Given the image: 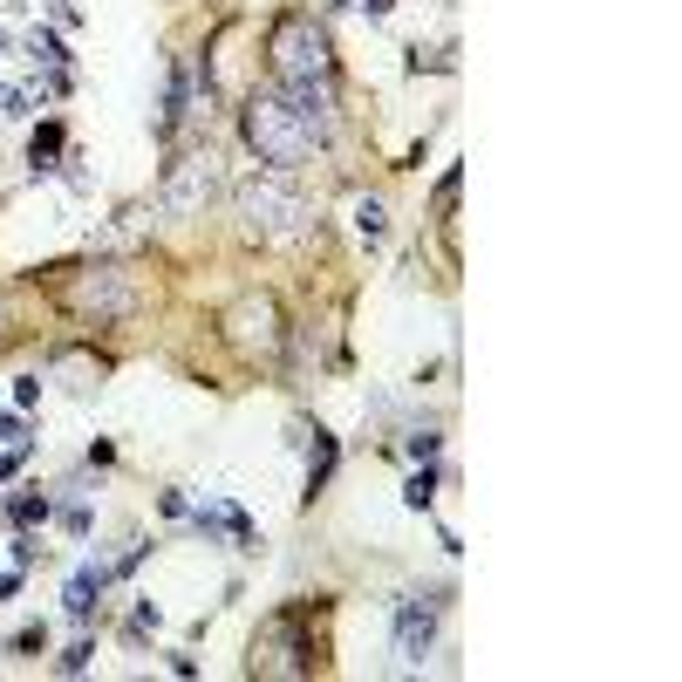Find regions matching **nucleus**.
Segmentation results:
<instances>
[{
	"instance_id": "nucleus-2",
	"label": "nucleus",
	"mask_w": 682,
	"mask_h": 682,
	"mask_svg": "<svg viewBox=\"0 0 682 682\" xmlns=\"http://www.w3.org/2000/svg\"><path fill=\"white\" fill-rule=\"evenodd\" d=\"M266 69L280 89H294V82H335V41H328V21H314V14H280L273 28H266Z\"/></svg>"
},
{
	"instance_id": "nucleus-8",
	"label": "nucleus",
	"mask_w": 682,
	"mask_h": 682,
	"mask_svg": "<svg viewBox=\"0 0 682 682\" xmlns=\"http://www.w3.org/2000/svg\"><path fill=\"white\" fill-rule=\"evenodd\" d=\"M437 621H444V601L437 594H410V601L396 607V655H403V669H423V655L437 642Z\"/></svg>"
},
{
	"instance_id": "nucleus-24",
	"label": "nucleus",
	"mask_w": 682,
	"mask_h": 682,
	"mask_svg": "<svg viewBox=\"0 0 682 682\" xmlns=\"http://www.w3.org/2000/svg\"><path fill=\"white\" fill-rule=\"evenodd\" d=\"M62 526H69V532H89V526H96V512H89V505H69V512H62Z\"/></svg>"
},
{
	"instance_id": "nucleus-15",
	"label": "nucleus",
	"mask_w": 682,
	"mask_h": 682,
	"mask_svg": "<svg viewBox=\"0 0 682 682\" xmlns=\"http://www.w3.org/2000/svg\"><path fill=\"white\" fill-rule=\"evenodd\" d=\"M403 505H410V512H430V505H437V471H430V464H417V471L403 478Z\"/></svg>"
},
{
	"instance_id": "nucleus-5",
	"label": "nucleus",
	"mask_w": 682,
	"mask_h": 682,
	"mask_svg": "<svg viewBox=\"0 0 682 682\" xmlns=\"http://www.w3.org/2000/svg\"><path fill=\"white\" fill-rule=\"evenodd\" d=\"M307 607H280L253 635V676H307L314 669V642L301 635Z\"/></svg>"
},
{
	"instance_id": "nucleus-3",
	"label": "nucleus",
	"mask_w": 682,
	"mask_h": 682,
	"mask_svg": "<svg viewBox=\"0 0 682 682\" xmlns=\"http://www.w3.org/2000/svg\"><path fill=\"white\" fill-rule=\"evenodd\" d=\"M232 212H239V226L253 232V239H294L307 226V205L301 191L287 185V171H253V178H239L232 185Z\"/></svg>"
},
{
	"instance_id": "nucleus-10",
	"label": "nucleus",
	"mask_w": 682,
	"mask_h": 682,
	"mask_svg": "<svg viewBox=\"0 0 682 682\" xmlns=\"http://www.w3.org/2000/svg\"><path fill=\"white\" fill-rule=\"evenodd\" d=\"M62 157H69V130L48 116L35 137H28V178H48V171H62Z\"/></svg>"
},
{
	"instance_id": "nucleus-26",
	"label": "nucleus",
	"mask_w": 682,
	"mask_h": 682,
	"mask_svg": "<svg viewBox=\"0 0 682 682\" xmlns=\"http://www.w3.org/2000/svg\"><path fill=\"white\" fill-rule=\"evenodd\" d=\"M362 14H369V21H389V14H396V0H362Z\"/></svg>"
},
{
	"instance_id": "nucleus-20",
	"label": "nucleus",
	"mask_w": 682,
	"mask_h": 682,
	"mask_svg": "<svg viewBox=\"0 0 682 682\" xmlns=\"http://www.w3.org/2000/svg\"><path fill=\"white\" fill-rule=\"evenodd\" d=\"M28 110H35V96L14 89V82H0V116H28Z\"/></svg>"
},
{
	"instance_id": "nucleus-14",
	"label": "nucleus",
	"mask_w": 682,
	"mask_h": 682,
	"mask_svg": "<svg viewBox=\"0 0 682 682\" xmlns=\"http://www.w3.org/2000/svg\"><path fill=\"white\" fill-rule=\"evenodd\" d=\"M28 55H35V69H48V76H69V41L55 35V28H35L28 35Z\"/></svg>"
},
{
	"instance_id": "nucleus-21",
	"label": "nucleus",
	"mask_w": 682,
	"mask_h": 682,
	"mask_svg": "<svg viewBox=\"0 0 682 682\" xmlns=\"http://www.w3.org/2000/svg\"><path fill=\"white\" fill-rule=\"evenodd\" d=\"M35 648H48V621H28V628L14 635V655H35Z\"/></svg>"
},
{
	"instance_id": "nucleus-25",
	"label": "nucleus",
	"mask_w": 682,
	"mask_h": 682,
	"mask_svg": "<svg viewBox=\"0 0 682 682\" xmlns=\"http://www.w3.org/2000/svg\"><path fill=\"white\" fill-rule=\"evenodd\" d=\"M457 205V171H444V185H437V212H451Z\"/></svg>"
},
{
	"instance_id": "nucleus-1",
	"label": "nucleus",
	"mask_w": 682,
	"mask_h": 682,
	"mask_svg": "<svg viewBox=\"0 0 682 682\" xmlns=\"http://www.w3.org/2000/svg\"><path fill=\"white\" fill-rule=\"evenodd\" d=\"M239 137H246V151L260 157L266 171H301L307 157H314V137H307L301 110L287 103L280 82L246 96V110H239Z\"/></svg>"
},
{
	"instance_id": "nucleus-16",
	"label": "nucleus",
	"mask_w": 682,
	"mask_h": 682,
	"mask_svg": "<svg viewBox=\"0 0 682 682\" xmlns=\"http://www.w3.org/2000/svg\"><path fill=\"white\" fill-rule=\"evenodd\" d=\"M157 621H164L157 601H137V614H130V628H123V635H130V642H144V635H157Z\"/></svg>"
},
{
	"instance_id": "nucleus-17",
	"label": "nucleus",
	"mask_w": 682,
	"mask_h": 682,
	"mask_svg": "<svg viewBox=\"0 0 682 682\" xmlns=\"http://www.w3.org/2000/svg\"><path fill=\"white\" fill-rule=\"evenodd\" d=\"M437 451H444V437H437V430H410V444H403V457H417V464H430Z\"/></svg>"
},
{
	"instance_id": "nucleus-4",
	"label": "nucleus",
	"mask_w": 682,
	"mask_h": 682,
	"mask_svg": "<svg viewBox=\"0 0 682 682\" xmlns=\"http://www.w3.org/2000/svg\"><path fill=\"white\" fill-rule=\"evenodd\" d=\"M226 341L246 355V362H280V348H287V321H280V301L273 294H239L226 307Z\"/></svg>"
},
{
	"instance_id": "nucleus-27",
	"label": "nucleus",
	"mask_w": 682,
	"mask_h": 682,
	"mask_svg": "<svg viewBox=\"0 0 682 682\" xmlns=\"http://www.w3.org/2000/svg\"><path fill=\"white\" fill-rule=\"evenodd\" d=\"M21 594V573H0V601H14Z\"/></svg>"
},
{
	"instance_id": "nucleus-13",
	"label": "nucleus",
	"mask_w": 682,
	"mask_h": 682,
	"mask_svg": "<svg viewBox=\"0 0 682 682\" xmlns=\"http://www.w3.org/2000/svg\"><path fill=\"white\" fill-rule=\"evenodd\" d=\"M48 519H55V498L41 492H21V498H7V526H21V532H35V526H48Z\"/></svg>"
},
{
	"instance_id": "nucleus-6",
	"label": "nucleus",
	"mask_w": 682,
	"mask_h": 682,
	"mask_svg": "<svg viewBox=\"0 0 682 682\" xmlns=\"http://www.w3.org/2000/svg\"><path fill=\"white\" fill-rule=\"evenodd\" d=\"M69 314H82V321H130L137 314V280L123 266H89L69 287Z\"/></svg>"
},
{
	"instance_id": "nucleus-23",
	"label": "nucleus",
	"mask_w": 682,
	"mask_h": 682,
	"mask_svg": "<svg viewBox=\"0 0 682 682\" xmlns=\"http://www.w3.org/2000/svg\"><path fill=\"white\" fill-rule=\"evenodd\" d=\"M41 403V376H21L14 382V410H35Z\"/></svg>"
},
{
	"instance_id": "nucleus-9",
	"label": "nucleus",
	"mask_w": 682,
	"mask_h": 682,
	"mask_svg": "<svg viewBox=\"0 0 682 682\" xmlns=\"http://www.w3.org/2000/svg\"><path fill=\"white\" fill-rule=\"evenodd\" d=\"M48 376H62L76 396H89V389H103V362L89 348H48Z\"/></svg>"
},
{
	"instance_id": "nucleus-7",
	"label": "nucleus",
	"mask_w": 682,
	"mask_h": 682,
	"mask_svg": "<svg viewBox=\"0 0 682 682\" xmlns=\"http://www.w3.org/2000/svg\"><path fill=\"white\" fill-rule=\"evenodd\" d=\"M212 191H219L212 157H185V164L164 171V185H157V212H164V219H198V212L212 205Z\"/></svg>"
},
{
	"instance_id": "nucleus-11",
	"label": "nucleus",
	"mask_w": 682,
	"mask_h": 682,
	"mask_svg": "<svg viewBox=\"0 0 682 682\" xmlns=\"http://www.w3.org/2000/svg\"><path fill=\"white\" fill-rule=\"evenodd\" d=\"M103 587H110V567H96V560H89V567L69 580V594H62L69 621H89V614H96V601H103Z\"/></svg>"
},
{
	"instance_id": "nucleus-22",
	"label": "nucleus",
	"mask_w": 682,
	"mask_h": 682,
	"mask_svg": "<svg viewBox=\"0 0 682 682\" xmlns=\"http://www.w3.org/2000/svg\"><path fill=\"white\" fill-rule=\"evenodd\" d=\"M41 560V546H35V532H21V539H14V573H28Z\"/></svg>"
},
{
	"instance_id": "nucleus-12",
	"label": "nucleus",
	"mask_w": 682,
	"mask_h": 682,
	"mask_svg": "<svg viewBox=\"0 0 682 682\" xmlns=\"http://www.w3.org/2000/svg\"><path fill=\"white\" fill-rule=\"evenodd\" d=\"M348 226H355V239H362V246H382V239H389V205H382V198H355Z\"/></svg>"
},
{
	"instance_id": "nucleus-19",
	"label": "nucleus",
	"mask_w": 682,
	"mask_h": 682,
	"mask_svg": "<svg viewBox=\"0 0 682 682\" xmlns=\"http://www.w3.org/2000/svg\"><path fill=\"white\" fill-rule=\"evenodd\" d=\"M28 410H0V444H7V451H14V444H28Z\"/></svg>"
},
{
	"instance_id": "nucleus-28",
	"label": "nucleus",
	"mask_w": 682,
	"mask_h": 682,
	"mask_svg": "<svg viewBox=\"0 0 682 682\" xmlns=\"http://www.w3.org/2000/svg\"><path fill=\"white\" fill-rule=\"evenodd\" d=\"M0 55H7V35H0Z\"/></svg>"
},
{
	"instance_id": "nucleus-18",
	"label": "nucleus",
	"mask_w": 682,
	"mask_h": 682,
	"mask_svg": "<svg viewBox=\"0 0 682 682\" xmlns=\"http://www.w3.org/2000/svg\"><path fill=\"white\" fill-rule=\"evenodd\" d=\"M89 662H96V642H89V635H82V642L69 648V655H62V662H55V669H62V676H82V669H89Z\"/></svg>"
}]
</instances>
